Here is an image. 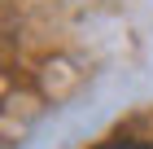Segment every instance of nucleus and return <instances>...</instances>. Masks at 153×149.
<instances>
[{
	"instance_id": "obj_1",
	"label": "nucleus",
	"mask_w": 153,
	"mask_h": 149,
	"mask_svg": "<svg viewBox=\"0 0 153 149\" xmlns=\"http://www.w3.org/2000/svg\"><path fill=\"white\" fill-rule=\"evenodd\" d=\"M109 149H149V145H140V140H118V145H109Z\"/></svg>"
},
{
	"instance_id": "obj_2",
	"label": "nucleus",
	"mask_w": 153,
	"mask_h": 149,
	"mask_svg": "<svg viewBox=\"0 0 153 149\" xmlns=\"http://www.w3.org/2000/svg\"><path fill=\"white\" fill-rule=\"evenodd\" d=\"M101 149H109V145H101Z\"/></svg>"
}]
</instances>
